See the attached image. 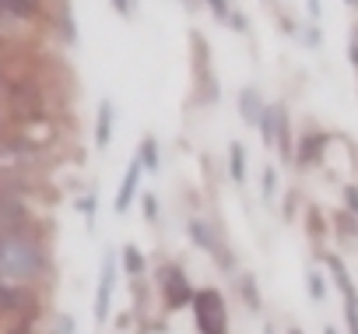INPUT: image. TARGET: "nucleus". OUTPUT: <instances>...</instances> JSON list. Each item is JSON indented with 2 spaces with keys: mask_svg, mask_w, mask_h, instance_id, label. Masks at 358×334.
Wrapping results in <instances>:
<instances>
[{
  "mask_svg": "<svg viewBox=\"0 0 358 334\" xmlns=\"http://www.w3.org/2000/svg\"><path fill=\"white\" fill-rule=\"evenodd\" d=\"M194 320H197L201 334H225L229 323H225V299H222V292L201 288L194 295Z\"/></svg>",
  "mask_w": 358,
  "mask_h": 334,
  "instance_id": "obj_1",
  "label": "nucleus"
},
{
  "mask_svg": "<svg viewBox=\"0 0 358 334\" xmlns=\"http://www.w3.org/2000/svg\"><path fill=\"white\" fill-rule=\"evenodd\" d=\"M0 264L11 274H32L39 271V253L29 243H0Z\"/></svg>",
  "mask_w": 358,
  "mask_h": 334,
  "instance_id": "obj_2",
  "label": "nucleus"
},
{
  "mask_svg": "<svg viewBox=\"0 0 358 334\" xmlns=\"http://www.w3.org/2000/svg\"><path fill=\"white\" fill-rule=\"evenodd\" d=\"M113 285H116V260H113V253H106L102 274H99V292H95V320H99V323H106V316H109Z\"/></svg>",
  "mask_w": 358,
  "mask_h": 334,
  "instance_id": "obj_3",
  "label": "nucleus"
},
{
  "mask_svg": "<svg viewBox=\"0 0 358 334\" xmlns=\"http://www.w3.org/2000/svg\"><path fill=\"white\" fill-rule=\"evenodd\" d=\"M162 288H165V302H169L172 309H179V306H187V302H194V288L187 285V278L179 274L176 267L162 271Z\"/></svg>",
  "mask_w": 358,
  "mask_h": 334,
  "instance_id": "obj_4",
  "label": "nucleus"
},
{
  "mask_svg": "<svg viewBox=\"0 0 358 334\" xmlns=\"http://www.w3.org/2000/svg\"><path fill=\"white\" fill-rule=\"evenodd\" d=\"M141 173H144V162L134 155V158H130V169H127V176H123V183H120V194H116V211H127V208L134 204V190H137Z\"/></svg>",
  "mask_w": 358,
  "mask_h": 334,
  "instance_id": "obj_5",
  "label": "nucleus"
},
{
  "mask_svg": "<svg viewBox=\"0 0 358 334\" xmlns=\"http://www.w3.org/2000/svg\"><path fill=\"white\" fill-rule=\"evenodd\" d=\"M25 218H29V211H25L22 201H15V197H0V232L18 229Z\"/></svg>",
  "mask_w": 358,
  "mask_h": 334,
  "instance_id": "obj_6",
  "label": "nucleus"
},
{
  "mask_svg": "<svg viewBox=\"0 0 358 334\" xmlns=\"http://www.w3.org/2000/svg\"><path fill=\"white\" fill-rule=\"evenodd\" d=\"M264 102H260V95H257V88H246L243 95H239V113H243V120L246 123H260V116H264Z\"/></svg>",
  "mask_w": 358,
  "mask_h": 334,
  "instance_id": "obj_7",
  "label": "nucleus"
},
{
  "mask_svg": "<svg viewBox=\"0 0 358 334\" xmlns=\"http://www.w3.org/2000/svg\"><path fill=\"white\" fill-rule=\"evenodd\" d=\"M281 120H285V113H281V109H264V116H260V130H264V141H267V148H274V144H278Z\"/></svg>",
  "mask_w": 358,
  "mask_h": 334,
  "instance_id": "obj_8",
  "label": "nucleus"
},
{
  "mask_svg": "<svg viewBox=\"0 0 358 334\" xmlns=\"http://www.w3.org/2000/svg\"><path fill=\"white\" fill-rule=\"evenodd\" d=\"M109 137H113V106L102 102L99 106V130H95V144L99 148H109Z\"/></svg>",
  "mask_w": 358,
  "mask_h": 334,
  "instance_id": "obj_9",
  "label": "nucleus"
},
{
  "mask_svg": "<svg viewBox=\"0 0 358 334\" xmlns=\"http://www.w3.org/2000/svg\"><path fill=\"white\" fill-rule=\"evenodd\" d=\"M0 11H11L18 18H32V15H39V0H0Z\"/></svg>",
  "mask_w": 358,
  "mask_h": 334,
  "instance_id": "obj_10",
  "label": "nucleus"
},
{
  "mask_svg": "<svg viewBox=\"0 0 358 334\" xmlns=\"http://www.w3.org/2000/svg\"><path fill=\"white\" fill-rule=\"evenodd\" d=\"M190 239H194V243H201L204 250H215V246H218V243H215L211 225H204V222H190Z\"/></svg>",
  "mask_w": 358,
  "mask_h": 334,
  "instance_id": "obj_11",
  "label": "nucleus"
},
{
  "mask_svg": "<svg viewBox=\"0 0 358 334\" xmlns=\"http://www.w3.org/2000/svg\"><path fill=\"white\" fill-rule=\"evenodd\" d=\"M229 162H232V180L243 183L246 180V162H243V144H232L229 148Z\"/></svg>",
  "mask_w": 358,
  "mask_h": 334,
  "instance_id": "obj_12",
  "label": "nucleus"
},
{
  "mask_svg": "<svg viewBox=\"0 0 358 334\" xmlns=\"http://www.w3.org/2000/svg\"><path fill=\"white\" fill-rule=\"evenodd\" d=\"M344 316H348V334H358V295H344Z\"/></svg>",
  "mask_w": 358,
  "mask_h": 334,
  "instance_id": "obj_13",
  "label": "nucleus"
},
{
  "mask_svg": "<svg viewBox=\"0 0 358 334\" xmlns=\"http://www.w3.org/2000/svg\"><path fill=\"white\" fill-rule=\"evenodd\" d=\"M123 257H127L123 264H127V271H130V274H137V271L144 267V257H141V250H137V246H127V250H123Z\"/></svg>",
  "mask_w": 358,
  "mask_h": 334,
  "instance_id": "obj_14",
  "label": "nucleus"
},
{
  "mask_svg": "<svg viewBox=\"0 0 358 334\" xmlns=\"http://www.w3.org/2000/svg\"><path fill=\"white\" fill-rule=\"evenodd\" d=\"M141 162L148 165L151 173L158 169V148H155V141H144V148H141Z\"/></svg>",
  "mask_w": 358,
  "mask_h": 334,
  "instance_id": "obj_15",
  "label": "nucleus"
},
{
  "mask_svg": "<svg viewBox=\"0 0 358 334\" xmlns=\"http://www.w3.org/2000/svg\"><path fill=\"white\" fill-rule=\"evenodd\" d=\"M274 187H278V169L267 165V169H264V197L267 201H274Z\"/></svg>",
  "mask_w": 358,
  "mask_h": 334,
  "instance_id": "obj_16",
  "label": "nucleus"
},
{
  "mask_svg": "<svg viewBox=\"0 0 358 334\" xmlns=\"http://www.w3.org/2000/svg\"><path fill=\"white\" fill-rule=\"evenodd\" d=\"M243 299H246L253 309H260V295H257V285H253V278H246V281H243Z\"/></svg>",
  "mask_w": 358,
  "mask_h": 334,
  "instance_id": "obj_17",
  "label": "nucleus"
},
{
  "mask_svg": "<svg viewBox=\"0 0 358 334\" xmlns=\"http://www.w3.org/2000/svg\"><path fill=\"white\" fill-rule=\"evenodd\" d=\"M309 292H313V299H323V278L320 274H309Z\"/></svg>",
  "mask_w": 358,
  "mask_h": 334,
  "instance_id": "obj_18",
  "label": "nucleus"
},
{
  "mask_svg": "<svg viewBox=\"0 0 358 334\" xmlns=\"http://www.w3.org/2000/svg\"><path fill=\"white\" fill-rule=\"evenodd\" d=\"M144 215H148V218H155V215H158V204H155V197H151V194L144 197Z\"/></svg>",
  "mask_w": 358,
  "mask_h": 334,
  "instance_id": "obj_19",
  "label": "nucleus"
},
{
  "mask_svg": "<svg viewBox=\"0 0 358 334\" xmlns=\"http://www.w3.org/2000/svg\"><path fill=\"white\" fill-rule=\"evenodd\" d=\"M348 208H351V211H358V190H355V187L348 190Z\"/></svg>",
  "mask_w": 358,
  "mask_h": 334,
  "instance_id": "obj_20",
  "label": "nucleus"
},
{
  "mask_svg": "<svg viewBox=\"0 0 358 334\" xmlns=\"http://www.w3.org/2000/svg\"><path fill=\"white\" fill-rule=\"evenodd\" d=\"M211 4H215V15H218V18H225V15H229V8H225V0H211Z\"/></svg>",
  "mask_w": 358,
  "mask_h": 334,
  "instance_id": "obj_21",
  "label": "nucleus"
},
{
  "mask_svg": "<svg viewBox=\"0 0 358 334\" xmlns=\"http://www.w3.org/2000/svg\"><path fill=\"white\" fill-rule=\"evenodd\" d=\"M116 11L120 15H130V0H116Z\"/></svg>",
  "mask_w": 358,
  "mask_h": 334,
  "instance_id": "obj_22",
  "label": "nucleus"
},
{
  "mask_svg": "<svg viewBox=\"0 0 358 334\" xmlns=\"http://www.w3.org/2000/svg\"><path fill=\"white\" fill-rule=\"evenodd\" d=\"M309 11H313V15H320V0H309Z\"/></svg>",
  "mask_w": 358,
  "mask_h": 334,
  "instance_id": "obj_23",
  "label": "nucleus"
},
{
  "mask_svg": "<svg viewBox=\"0 0 358 334\" xmlns=\"http://www.w3.org/2000/svg\"><path fill=\"white\" fill-rule=\"evenodd\" d=\"M323 334H337V330H334V327H327V330H323Z\"/></svg>",
  "mask_w": 358,
  "mask_h": 334,
  "instance_id": "obj_24",
  "label": "nucleus"
},
{
  "mask_svg": "<svg viewBox=\"0 0 358 334\" xmlns=\"http://www.w3.org/2000/svg\"><path fill=\"white\" fill-rule=\"evenodd\" d=\"M348 4H355V8H358V0H348Z\"/></svg>",
  "mask_w": 358,
  "mask_h": 334,
  "instance_id": "obj_25",
  "label": "nucleus"
},
{
  "mask_svg": "<svg viewBox=\"0 0 358 334\" xmlns=\"http://www.w3.org/2000/svg\"><path fill=\"white\" fill-rule=\"evenodd\" d=\"M292 334H302V330H292Z\"/></svg>",
  "mask_w": 358,
  "mask_h": 334,
  "instance_id": "obj_26",
  "label": "nucleus"
}]
</instances>
